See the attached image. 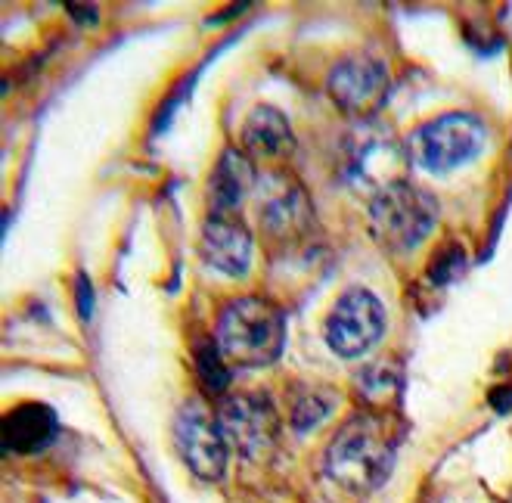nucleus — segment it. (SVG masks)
Masks as SVG:
<instances>
[{
  "instance_id": "f257e3e1",
  "label": "nucleus",
  "mask_w": 512,
  "mask_h": 503,
  "mask_svg": "<svg viewBox=\"0 0 512 503\" xmlns=\"http://www.w3.org/2000/svg\"><path fill=\"white\" fill-rule=\"evenodd\" d=\"M212 339L230 367L261 370L280 361L286 345V317L280 305L246 295L221 311Z\"/></svg>"
},
{
  "instance_id": "f03ea898",
  "label": "nucleus",
  "mask_w": 512,
  "mask_h": 503,
  "mask_svg": "<svg viewBox=\"0 0 512 503\" xmlns=\"http://www.w3.org/2000/svg\"><path fill=\"white\" fill-rule=\"evenodd\" d=\"M395 466V441L382 432L373 413H357L333 438L326 469L348 491H376Z\"/></svg>"
},
{
  "instance_id": "7ed1b4c3",
  "label": "nucleus",
  "mask_w": 512,
  "mask_h": 503,
  "mask_svg": "<svg viewBox=\"0 0 512 503\" xmlns=\"http://www.w3.org/2000/svg\"><path fill=\"white\" fill-rule=\"evenodd\" d=\"M438 224V199L413 181L395 177L370 199L373 240L388 252H410Z\"/></svg>"
},
{
  "instance_id": "20e7f679",
  "label": "nucleus",
  "mask_w": 512,
  "mask_h": 503,
  "mask_svg": "<svg viewBox=\"0 0 512 503\" xmlns=\"http://www.w3.org/2000/svg\"><path fill=\"white\" fill-rule=\"evenodd\" d=\"M488 128L475 112H444L407 137V159L429 174L457 171L481 156Z\"/></svg>"
},
{
  "instance_id": "39448f33",
  "label": "nucleus",
  "mask_w": 512,
  "mask_h": 503,
  "mask_svg": "<svg viewBox=\"0 0 512 503\" xmlns=\"http://www.w3.org/2000/svg\"><path fill=\"white\" fill-rule=\"evenodd\" d=\"M382 333L385 305L379 302L376 292L364 286L345 289L326 314V345L345 361H354L360 354H367L373 345H379Z\"/></svg>"
},
{
  "instance_id": "423d86ee",
  "label": "nucleus",
  "mask_w": 512,
  "mask_h": 503,
  "mask_svg": "<svg viewBox=\"0 0 512 503\" xmlns=\"http://www.w3.org/2000/svg\"><path fill=\"white\" fill-rule=\"evenodd\" d=\"M174 445L193 476L218 482L227 472V435L202 401H187L174 420Z\"/></svg>"
},
{
  "instance_id": "0eeeda50",
  "label": "nucleus",
  "mask_w": 512,
  "mask_h": 503,
  "mask_svg": "<svg viewBox=\"0 0 512 503\" xmlns=\"http://www.w3.org/2000/svg\"><path fill=\"white\" fill-rule=\"evenodd\" d=\"M218 423L227 435V445L249 460L267 457L280 435L277 404L264 392L227 395L218 410Z\"/></svg>"
},
{
  "instance_id": "6e6552de",
  "label": "nucleus",
  "mask_w": 512,
  "mask_h": 503,
  "mask_svg": "<svg viewBox=\"0 0 512 503\" xmlns=\"http://www.w3.org/2000/svg\"><path fill=\"white\" fill-rule=\"evenodd\" d=\"M329 97L354 118H373L388 97V69L370 53H351L329 72Z\"/></svg>"
},
{
  "instance_id": "1a4fd4ad",
  "label": "nucleus",
  "mask_w": 512,
  "mask_h": 503,
  "mask_svg": "<svg viewBox=\"0 0 512 503\" xmlns=\"http://www.w3.org/2000/svg\"><path fill=\"white\" fill-rule=\"evenodd\" d=\"M311 202L301 184L274 177L261 193V230L270 243H295L311 227Z\"/></svg>"
},
{
  "instance_id": "9d476101",
  "label": "nucleus",
  "mask_w": 512,
  "mask_h": 503,
  "mask_svg": "<svg viewBox=\"0 0 512 503\" xmlns=\"http://www.w3.org/2000/svg\"><path fill=\"white\" fill-rule=\"evenodd\" d=\"M199 255L208 268L224 277H246L252 268V230L236 215H208Z\"/></svg>"
},
{
  "instance_id": "9b49d317",
  "label": "nucleus",
  "mask_w": 512,
  "mask_h": 503,
  "mask_svg": "<svg viewBox=\"0 0 512 503\" xmlns=\"http://www.w3.org/2000/svg\"><path fill=\"white\" fill-rule=\"evenodd\" d=\"M255 165L246 153L239 150H224L218 156V165L212 168V177H208V215H233L239 205L249 199V193L255 190Z\"/></svg>"
},
{
  "instance_id": "f8f14e48",
  "label": "nucleus",
  "mask_w": 512,
  "mask_h": 503,
  "mask_svg": "<svg viewBox=\"0 0 512 503\" xmlns=\"http://www.w3.org/2000/svg\"><path fill=\"white\" fill-rule=\"evenodd\" d=\"M59 435L56 410L41 401L16 404L4 417V448L13 454H41Z\"/></svg>"
},
{
  "instance_id": "ddd939ff",
  "label": "nucleus",
  "mask_w": 512,
  "mask_h": 503,
  "mask_svg": "<svg viewBox=\"0 0 512 503\" xmlns=\"http://www.w3.org/2000/svg\"><path fill=\"white\" fill-rule=\"evenodd\" d=\"M243 146L255 159H283L295 150V134L280 109L255 106L243 125Z\"/></svg>"
},
{
  "instance_id": "4468645a",
  "label": "nucleus",
  "mask_w": 512,
  "mask_h": 503,
  "mask_svg": "<svg viewBox=\"0 0 512 503\" xmlns=\"http://www.w3.org/2000/svg\"><path fill=\"white\" fill-rule=\"evenodd\" d=\"M336 395L329 389H301L295 398H292V429L298 435L311 432L314 426H320L329 413L336 410Z\"/></svg>"
},
{
  "instance_id": "2eb2a0df",
  "label": "nucleus",
  "mask_w": 512,
  "mask_h": 503,
  "mask_svg": "<svg viewBox=\"0 0 512 503\" xmlns=\"http://www.w3.org/2000/svg\"><path fill=\"white\" fill-rule=\"evenodd\" d=\"M196 370L202 386L212 392V395H224L227 382H230V364L224 361V354L218 351L215 339H205L196 348Z\"/></svg>"
},
{
  "instance_id": "dca6fc26",
  "label": "nucleus",
  "mask_w": 512,
  "mask_h": 503,
  "mask_svg": "<svg viewBox=\"0 0 512 503\" xmlns=\"http://www.w3.org/2000/svg\"><path fill=\"white\" fill-rule=\"evenodd\" d=\"M360 395H367L370 401H388L395 398L401 389V373L391 367V361H379V364H370L364 373H360Z\"/></svg>"
},
{
  "instance_id": "f3484780",
  "label": "nucleus",
  "mask_w": 512,
  "mask_h": 503,
  "mask_svg": "<svg viewBox=\"0 0 512 503\" xmlns=\"http://www.w3.org/2000/svg\"><path fill=\"white\" fill-rule=\"evenodd\" d=\"M463 271H466V252L460 246H444L429 264V280L435 286H447V283H454Z\"/></svg>"
},
{
  "instance_id": "a211bd4d",
  "label": "nucleus",
  "mask_w": 512,
  "mask_h": 503,
  "mask_svg": "<svg viewBox=\"0 0 512 503\" xmlns=\"http://www.w3.org/2000/svg\"><path fill=\"white\" fill-rule=\"evenodd\" d=\"M75 305H78V314L81 320H90L94 317V283H90V277L81 271L78 280H75Z\"/></svg>"
},
{
  "instance_id": "6ab92c4d",
  "label": "nucleus",
  "mask_w": 512,
  "mask_h": 503,
  "mask_svg": "<svg viewBox=\"0 0 512 503\" xmlns=\"http://www.w3.org/2000/svg\"><path fill=\"white\" fill-rule=\"evenodd\" d=\"M491 404L497 407V413H509L512 410V389H497L491 395Z\"/></svg>"
}]
</instances>
